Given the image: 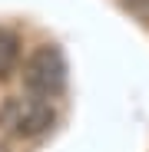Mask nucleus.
Listing matches in <instances>:
<instances>
[{
    "label": "nucleus",
    "instance_id": "obj_1",
    "mask_svg": "<svg viewBox=\"0 0 149 152\" xmlns=\"http://www.w3.org/2000/svg\"><path fill=\"white\" fill-rule=\"evenodd\" d=\"M57 122V113H53V103L46 96H10L4 106H0V126L17 136V139H37L43 132L53 129Z\"/></svg>",
    "mask_w": 149,
    "mask_h": 152
},
{
    "label": "nucleus",
    "instance_id": "obj_2",
    "mask_svg": "<svg viewBox=\"0 0 149 152\" xmlns=\"http://www.w3.org/2000/svg\"><path fill=\"white\" fill-rule=\"evenodd\" d=\"M23 86L27 93H37V96H46L53 99L63 93L66 86V60L60 53V46H37L27 66H23Z\"/></svg>",
    "mask_w": 149,
    "mask_h": 152
},
{
    "label": "nucleus",
    "instance_id": "obj_3",
    "mask_svg": "<svg viewBox=\"0 0 149 152\" xmlns=\"http://www.w3.org/2000/svg\"><path fill=\"white\" fill-rule=\"evenodd\" d=\"M20 66V40L10 30H0V80L13 76Z\"/></svg>",
    "mask_w": 149,
    "mask_h": 152
},
{
    "label": "nucleus",
    "instance_id": "obj_4",
    "mask_svg": "<svg viewBox=\"0 0 149 152\" xmlns=\"http://www.w3.org/2000/svg\"><path fill=\"white\" fill-rule=\"evenodd\" d=\"M0 152H10V149H7V145H4V142H0Z\"/></svg>",
    "mask_w": 149,
    "mask_h": 152
}]
</instances>
